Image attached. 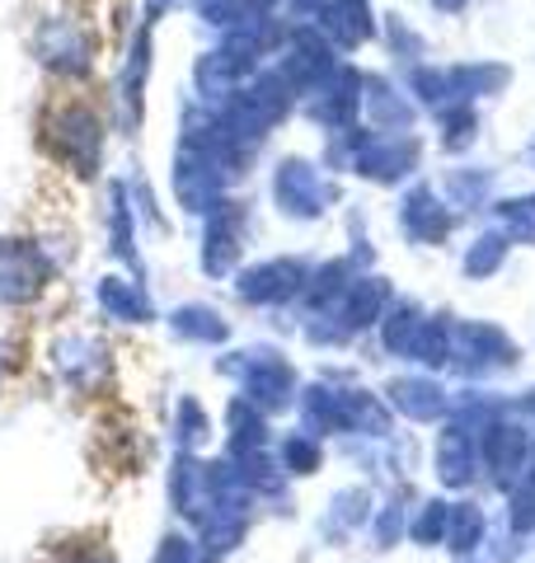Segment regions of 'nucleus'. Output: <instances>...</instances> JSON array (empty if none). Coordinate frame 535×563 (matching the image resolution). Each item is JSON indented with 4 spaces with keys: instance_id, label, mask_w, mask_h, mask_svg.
I'll use <instances>...</instances> for the list:
<instances>
[{
    "instance_id": "obj_1",
    "label": "nucleus",
    "mask_w": 535,
    "mask_h": 563,
    "mask_svg": "<svg viewBox=\"0 0 535 563\" xmlns=\"http://www.w3.org/2000/svg\"><path fill=\"white\" fill-rule=\"evenodd\" d=\"M479 536H484V517H479V512H460V517H456V531H451V550H456V554L474 550Z\"/></svg>"
},
{
    "instance_id": "obj_2",
    "label": "nucleus",
    "mask_w": 535,
    "mask_h": 563,
    "mask_svg": "<svg viewBox=\"0 0 535 563\" xmlns=\"http://www.w3.org/2000/svg\"><path fill=\"white\" fill-rule=\"evenodd\" d=\"M80 563H109V559H80Z\"/></svg>"
}]
</instances>
